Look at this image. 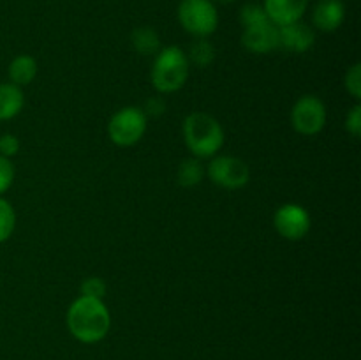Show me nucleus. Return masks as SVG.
<instances>
[{
    "label": "nucleus",
    "instance_id": "obj_1",
    "mask_svg": "<svg viewBox=\"0 0 361 360\" xmlns=\"http://www.w3.org/2000/svg\"><path fill=\"white\" fill-rule=\"evenodd\" d=\"M66 323L76 341L94 344L108 335L111 328V314L102 300L81 295L67 309Z\"/></svg>",
    "mask_w": 361,
    "mask_h": 360
},
{
    "label": "nucleus",
    "instance_id": "obj_2",
    "mask_svg": "<svg viewBox=\"0 0 361 360\" xmlns=\"http://www.w3.org/2000/svg\"><path fill=\"white\" fill-rule=\"evenodd\" d=\"M183 140L194 157L212 159L224 145V129L215 116L194 112L183 120Z\"/></svg>",
    "mask_w": 361,
    "mask_h": 360
},
{
    "label": "nucleus",
    "instance_id": "obj_3",
    "mask_svg": "<svg viewBox=\"0 0 361 360\" xmlns=\"http://www.w3.org/2000/svg\"><path fill=\"white\" fill-rule=\"evenodd\" d=\"M240 23L243 48L257 55L279 49V27L268 18L261 4H245L240 11Z\"/></svg>",
    "mask_w": 361,
    "mask_h": 360
},
{
    "label": "nucleus",
    "instance_id": "obj_4",
    "mask_svg": "<svg viewBox=\"0 0 361 360\" xmlns=\"http://www.w3.org/2000/svg\"><path fill=\"white\" fill-rule=\"evenodd\" d=\"M189 73L190 64L185 52L178 46H168L155 55L150 80L159 94H173L185 85Z\"/></svg>",
    "mask_w": 361,
    "mask_h": 360
},
{
    "label": "nucleus",
    "instance_id": "obj_5",
    "mask_svg": "<svg viewBox=\"0 0 361 360\" xmlns=\"http://www.w3.org/2000/svg\"><path fill=\"white\" fill-rule=\"evenodd\" d=\"M176 16L183 30L194 37H210L219 27L217 7L212 0H182Z\"/></svg>",
    "mask_w": 361,
    "mask_h": 360
},
{
    "label": "nucleus",
    "instance_id": "obj_6",
    "mask_svg": "<svg viewBox=\"0 0 361 360\" xmlns=\"http://www.w3.org/2000/svg\"><path fill=\"white\" fill-rule=\"evenodd\" d=\"M148 116L143 108L126 106L111 116L108 124V136L118 147H133L147 133Z\"/></svg>",
    "mask_w": 361,
    "mask_h": 360
},
{
    "label": "nucleus",
    "instance_id": "obj_7",
    "mask_svg": "<svg viewBox=\"0 0 361 360\" xmlns=\"http://www.w3.org/2000/svg\"><path fill=\"white\" fill-rule=\"evenodd\" d=\"M207 175L215 186L222 189H240L249 184L250 169L243 159L217 154L208 162Z\"/></svg>",
    "mask_w": 361,
    "mask_h": 360
},
{
    "label": "nucleus",
    "instance_id": "obj_8",
    "mask_svg": "<svg viewBox=\"0 0 361 360\" xmlns=\"http://www.w3.org/2000/svg\"><path fill=\"white\" fill-rule=\"evenodd\" d=\"M291 126L303 136H316L326 126V106L316 95H302L291 109Z\"/></svg>",
    "mask_w": 361,
    "mask_h": 360
},
{
    "label": "nucleus",
    "instance_id": "obj_9",
    "mask_svg": "<svg viewBox=\"0 0 361 360\" xmlns=\"http://www.w3.org/2000/svg\"><path fill=\"white\" fill-rule=\"evenodd\" d=\"M274 226L286 240H302L310 229V214L302 205L286 203L275 212Z\"/></svg>",
    "mask_w": 361,
    "mask_h": 360
},
{
    "label": "nucleus",
    "instance_id": "obj_10",
    "mask_svg": "<svg viewBox=\"0 0 361 360\" xmlns=\"http://www.w3.org/2000/svg\"><path fill=\"white\" fill-rule=\"evenodd\" d=\"M316 42V32L305 21L298 20L279 27V49L289 53H305Z\"/></svg>",
    "mask_w": 361,
    "mask_h": 360
},
{
    "label": "nucleus",
    "instance_id": "obj_11",
    "mask_svg": "<svg viewBox=\"0 0 361 360\" xmlns=\"http://www.w3.org/2000/svg\"><path fill=\"white\" fill-rule=\"evenodd\" d=\"M310 0H264V13L277 27L302 20Z\"/></svg>",
    "mask_w": 361,
    "mask_h": 360
},
{
    "label": "nucleus",
    "instance_id": "obj_12",
    "mask_svg": "<svg viewBox=\"0 0 361 360\" xmlns=\"http://www.w3.org/2000/svg\"><path fill=\"white\" fill-rule=\"evenodd\" d=\"M345 7L342 0H319L314 6L312 23L321 32H334L344 23Z\"/></svg>",
    "mask_w": 361,
    "mask_h": 360
},
{
    "label": "nucleus",
    "instance_id": "obj_13",
    "mask_svg": "<svg viewBox=\"0 0 361 360\" xmlns=\"http://www.w3.org/2000/svg\"><path fill=\"white\" fill-rule=\"evenodd\" d=\"M25 95L14 83H0V120H11L23 109Z\"/></svg>",
    "mask_w": 361,
    "mask_h": 360
},
{
    "label": "nucleus",
    "instance_id": "obj_14",
    "mask_svg": "<svg viewBox=\"0 0 361 360\" xmlns=\"http://www.w3.org/2000/svg\"><path fill=\"white\" fill-rule=\"evenodd\" d=\"M7 73H9L11 83L18 85V87H25V85L32 83L34 78L37 76V60L32 55H18L9 64Z\"/></svg>",
    "mask_w": 361,
    "mask_h": 360
},
{
    "label": "nucleus",
    "instance_id": "obj_15",
    "mask_svg": "<svg viewBox=\"0 0 361 360\" xmlns=\"http://www.w3.org/2000/svg\"><path fill=\"white\" fill-rule=\"evenodd\" d=\"M130 44L140 55H157L161 49V39L152 27H137L130 34Z\"/></svg>",
    "mask_w": 361,
    "mask_h": 360
},
{
    "label": "nucleus",
    "instance_id": "obj_16",
    "mask_svg": "<svg viewBox=\"0 0 361 360\" xmlns=\"http://www.w3.org/2000/svg\"><path fill=\"white\" fill-rule=\"evenodd\" d=\"M204 173H207V168L203 166L201 159L192 155V157H187L185 161L180 162L178 172H176V180H178L180 186L194 187L201 184V180L204 179Z\"/></svg>",
    "mask_w": 361,
    "mask_h": 360
},
{
    "label": "nucleus",
    "instance_id": "obj_17",
    "mask_svg": "<svg viewBox=\"0 0 361 360\" xmlns=\"http://www.w3.org/2000/svg\"><path fill=\"white\" fill-rule=\"evenodd\" d=\"M189 64L197 67H208L215 59V48L208 37H196V41L190 44L189 53H185Z\"/></svg>",
    "mask_w": 361,
    "mask_h": 360
},
{
    "label": "nucleus",
    "instance_id": "obj_18",
    "mask_svg": "<svg viewBox=\"0 0 361 360\" xmlns=\"http://www.w3.org/2000/svg\"><path fill=\"white\" fill-rule=\"evenodd\" d=\"M14 228H16V214L13 205L0 196V244L9 240Z\"/></svg>",
    "mask_w": 361,
    "mask_h": 360
},
{
    "label": "nucleus",
    "instance_id": "obj_19",
    "mask_svg": "<svg viewBox=\"0 0 361 360\" xmlns=\"http://www.w3.org/2000/svg\"><path fill=\"white\" fill-rule=\"evenodd\" d=\"M344 85H345V90L360 101L361 99V64H355V66L349 67V71L345 73L344 78Z\"/></svg>",
    "mask_w": 361,
    "mask_h": 360
},
{
    "label": "nucleus",
    "instance_id": "obj_20",
    "mask_svg": "<svg viewBox=\"0 0 361 360\" xmlns=\"http://www.w3.org/2000/svg\"><path fill=\"white\" fill-rule=\"evenodd\" d=\"M106 282L101 277H87L81 282V295L90 296V299H99L102 300L106 295Z\"/></svg>",
    "mask_w": 361,
    "mask_h": 360
},
{
    "label": "nucleus",
    "instance_id": "obj_21",
    "mask_svg": "<svg viewBox=\"0 0 361 360\" xmlns=\"http://www.w3.org/2000/svg\"><path fill=\"white\" fill-rule=\"evenodd\" d=\"M14 182V166L11 159L0 155V194L6 193Z\"/></svg>",
    "mask_w": 361,
    "mask_h": 360
},
{
    "label": "nucleus",
    "instance_id": "obj_22",
    "mask_svg": "<svg viewBox=\"0 0 361 360\" xmlns=\"http://www.w3.org/2000/svg\"><path fill=\"white\" fill-rule=\"evenodd\" d=\"M345 129L353 138H360L361 134V106L355 104L345 116Z\"/></svg>",
    "mask_w": 361,
    "mask_h": 360
},
{
    "label": "nucleus",
    "instance_id": "obj_23",
    "mask_svg": "<svg viewBox=\"0 0 361 360\" xmlns=\"http://www.w3.org/2000/svg\"><path fill=\"white\" fill-rule=\"evenodd\" d=\"M20 140L14 134H4V136H0V155H4V157H14L20 152Z\"/></svg>",
    "mask_w": 361,
    "mask_h": 360
},
{
    "label": "nucleus",
    "instance_id": "obj_24",
    "mask_svg": "<svg viewBox=\"0 0 361 360\" xmlns=\"http://www.w3.org/2000/svg\"><path fill=\"white\" fill-rule=\"evenodd\" d=\"M145 115L150 116H159L166 112V102L161 97H152L148 99L147 104H145Z\"/></svg>",
    "mask_w": 361,
    "mask_h": 360
},
{
    "label": "nucleus",
    "instance_id": "obj_25",
    "mask_svg": "<svg viewBox=\"0 0 361 360\" xmlns=\"http://www.w3.org/2000/svg\"><path fill=\"white\" fill-rule=\"evenodd\" d=\"M212 2L214 4H231V2H235V0H212Z\"/></svg>",
    "mask_w": 361,
    "mask_h": 360
}]
</instances>
